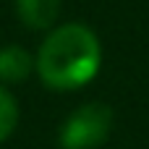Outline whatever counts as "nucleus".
Returning <instances> with one entry per match:
<instances>
[{"label": "nucleus", "mask_w": 149, "mask_h": 149, "mask_svg": "<svg viewBox=\"0 0 149 149\" xmlns=\"http://www.w3.org/2000/svg\"><path fill=\"white\" fill-rule=\"evenodd\" d=\"M102 65V45L100 37L84 24H63L55 26L34 60V68L47 89L73 92L89 84Z\"/></svg>", "instance_id": "1"}, {"label": "nucleus", "mask_w": 149, "mask_h": 149, "mask_svg": "<svg viewBox=\"0 0 149 149\" xmlns=\"http://www.w3.org/2000/svg\"><path fill=\"white\" fill-rule=\"evenodd\" d=\"M34 71V58L18 47V45H5L0 47V81L3 84H18Z\"/></svg>", "instance_id": "3"}, {"label": "nucleus", "mask_w": 149, "mask_h": 149, "mask_svg": "<svg viewBox=\"0 0 149 149\" xmlns=\"http://www.w3.org/2000/svg\"><path fill=\"white\" fill-rule=\"evenodd\" d=\"M16 8L29 29H50L58 21L60 0H16Z\"/></svg>", "instance_id": "4"}, {"label": "nucleus", "mask_w": 149, "mask_h": 149, "mask_svg": "<svg viewBox=\"0 0 149 149\" xmlns=\"http://www.w3.org/2000/svg\"><path fill=\"white\" fill-rule=\"evenodd\" d=\"M110 131H113V110L102 102H86L65 118L60 128V147L97 149L110 139Z\"/></svg>", "instance_id": "2"}, {"label": "nucleus", "mask_w": 149, "mask_h": 149, "mask_svg": "<svg viewBox=\"0 0 149 149\" xmlns=\"http://www.w3.org/2000/svg\"><path fill=\"white\" fill-rule=\"evenodd\" d=\"M16 123H18V102L5 86H0V141H5L16 131Z\"/></svg>", "instance_id": "5"}]
</instances>
